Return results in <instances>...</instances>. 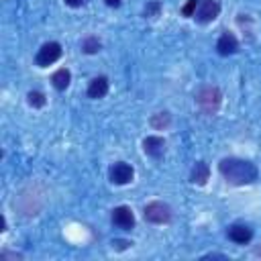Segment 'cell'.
I'll return each mask as SVG.
<instances>
[{
  "instance_id": "1",
  "label": "cell",
  "mask_w": 261,
  "mask_h": 261,
  "mask_svg": "<svg viewBox=\"0 0 261 261\" xmlns=\"http://www.w3.org/2000/svg\"><path fill=\"white\" fill-rule=\"evenodd\" d=\"M218 171L222 173V177L232 184V186H245V184H251L257 179L259 171L257 167L251 163V161H245V159H237V157H228V159H222L218 163Z\"/></svg>"
},
{
  "instance_id": "2",
  "label": "cell",
  "mask_w": 261,
  "mask_h": 261,
  "mask_svg": "<svg viewBox=\"0 0 261 261\" xmlns=\"http://www.w3.org/2000/svg\"><path fill=\"white\" fill-rule=\"evenodd\" d=\"M220 102H222V94L216 86H204L196 92V104L204 114H214L220 108Z\"/></svg>"
},
{
  "instance_id": "3",
  "label": "cell",
  "mask_w": 261,
  "mask_h": 261,
  "mask_svg": "<svg viewBox=\"0 0 261 261\" xmlns=\"http://www.w3.org/2000/svg\"><path fill=\"white\" fill-rule=\"evenodd\" d=\"M143 214H145V220L155 222V224H163L171 218V208L163 202H151V204L145 206Z\"/></svg>"
},
{
  "instance_id": "4",
  "label": "cell",
  "mask_w": 261,
  "mask_h": 261,
  "mask_svg": "<svg viewBox=\"0 0 261 261\" xmlns=\"http://www.w3.org/2000/svg\"><path fill=\"white\" fill-rule=\"evenodd\" d=\"M59 57H61V45L55 43V41H51V43H45V45L37 51L35 61H37L39 67H47V65H51V63H55Z\"/></svg>"
},
{
  "instance_id": "5",
  "label": "cell",
  "mask_w": 261,
  "mask_h": 261,
  "mask_svg": "<svg viewBox=\"0 0 261 261\" xmlns=\"http://www.w3.org/2000/svg\"><path fill=\"white\" fill-rule=\"evenodd\" d=\"M108 175H110V181H112V184H116V186H124V184H128V181L133 179L135 171H133V167H130L128 163L118 161V163H114V165L110 167Z\"/></svg>"
},
{
  "instance_id": "6",
  "label": "cell",
  "mask_w": 261,
  "mask_h": 261,
  "mask_svg": "<svg viewBox=\"0 0 261 261\" xmlns=\"http://www.w3.org/2000/svg\"><path fill=\"white\" fill-rule=\"evenodd\" d=\"M112 222L122 230H130L135 226V214L128 206H118L112 210Z\"/></svg>"
},
{
  "instance_id": "7",
  "label": "cell",
  "mask_w": 261,
  "mask_h": 261,
  "mask_svg": "<svg viewBox=\"0 0 261 261\" xmlns=\"http://www.w3.org/2000/svg\"><path fill=\"white\" fill-rule=\"evenodd\" d=\"M218 12H220V6H218V2L216 0H202V4H200V8L194 12V16H196V20L198 22H210V20H214L216 16H218Z\"/></svg>"
},
{
  "instance_id": "8",
  "label": "cell",
  "mask_w": 261,
  "mask_h": 261,
  "mask_svg": "<svg viewBox=\"0 0 261 261\" xmlns=\"http://www.w3.org/2000/svg\"><path fill=\"white\" fill-rule=\"evenodd\" d=\"M226 234H228V239H230L232 243H237V245H245V243H249V241L253 239V230H251L249 226H245V224H232Z\"/></svg>"
},
{
  "instance_id": "9",
  "label": "cell",
  "mask_w": 261,
  "mask_h": 261,
  "mask_svg": "<svg viewBox=\"0 0 261 261\" xmlns=\"http://www.w3.org/2000/svg\"><path fill=\"white\" fill-rule=\"evenodd\" d=\"M143 149H145L147 155H151V157L157 159V157H161L165 153V141L161 137H147L143 141Z\"/></svg>"
},
{
  "instance_id": "10",
  "label": "cell",
  "mask_w": 261,
  "mask_h": 261,
  "mask_svg": "<svg viewBox=\"0 0 261 261\" xmlns=\"http://www.w3.org/2000/svg\"><path fill=\"white\" fill-rule=\"evenodd\" d=\"M237 49H239V41H237V37L230 35V33H224V35L218 39V43H216V51H218L220 55H232Z\"/></svg>"
},
{
  "instance_id": "11",
  "label": "cell",
  "mask_w": 261,
  "mask_h": 261,
  "mask_svg": "<svg viewBox=\"0 0 261 261\" xmlns=\"http://www.w3.org/2000/svg\"><path fill=\"white\" fill-rule=\"evenodd\" d=\"M106 94H108V80L104 75L94 77L90 82V86H88V96L94 98V100H98V98H104Z\"/></svg>"
},
{
  "instance_id": "12",
  "label": "cell",
  "mask_w": 261,
  "mask_h": 261,
  "mask_svg": "<svg viewBox=\"0 0 261 261\" xmlns=\"http://www.w3.org/2000/svg\"><path fill=\"white\" fill-rule=\"evenodd\" d=\"M208 177H210V167H208V163H204V161H198V163L194 165L192 173H190V179H192V184L204 186V184L208 181Z\"/></svg>"
},
{
  "instance_id": "13",
  "label": "cell",
  "mask_w": 261,
  "mask_h": 261,
  "mask_svg": "<svg viewBox=\"0 0 261 261\" xmlns=\"http://www.w3.org/2000/svg\"><path fill=\"white\" fill-rule=\"evenodd\" d=\"M69 80H71V73H69V69H65V67L57 69V71L53 73V77H51V82H53V86H55L57 90H65V88L69 86Z\"/></svg>"
},
{
  "instance_id": "14",
  "label": "cell",
  "mask_w": 261,
  "mask_h": 261,
  "mask_svg": "<svg viewBox=\"0 0 261 261\" xmlns=\"http://www.w3.org/2000/svg\"><path fill=\"white\" fill-rule=\"evenodd\" d=\"M169 122H171L169 112H157V114H153V116H151V126H153V128L163 130V128H167V126H169Z\"/></svg>"
},
{
  "instance_id": "15",
  "label": "cell",
  "mask_w": 261,
  "mask_h": 261,
  "mask_svg": "<svg viewBox=\"0 0 261 261\" xmlns=\"http://www.w3.org/2000/svg\"><path fill=\"white\" fill-rule=\"evenodd\" d=\"M82 51L84 53H98L100 51V41L96 37H86L82 41Z\"/></svg>"
},
{
  "instance_id": "16",
  "label": "cell",
  "mask_w": 261,
  "mask_h": 261,
  "mask_svg": "<svg viewBox=\"0 0 261 261\" xmlns=\"http://www.w3.org/2000/svg\"><path fill=\"white\" fill-rule=\"evenodd\" d=\"M29 104L31 106H35V108H41V106H45V96L41 94V92H29Z\"/></svg>"
},
{
  "instance_id": "17",
  "label": "cell",
  "mask_w": 261,
  "mask_h": 261,
  "mask_svg": "<svg viewBox=\"0 0 261 261\" xmlns=\"http://www.w3.org/2000/svg\"><path fill=\"white\" fill-rule=\"evenodd\" d=\"M161 10V4L157 0H151L147 6H145V16H157Z\"/></svg>"
},
{
  "instance_id": "18",
  "label": "cell",
  "mask_w": 261,
  "mask_h": 261,
  "mask_svg": "<svg viewBox=\"0 0 261 261\" xmlns=\"http://www.w3.org/2000/svg\"><path fill=\"white\" fill-rule=\"evenodd\" d=\"M198 4H200V0H188V4L181 8V14H184V16H194Z\"/></svg>"
},
{
  "instance_id": "19",
  "label": "cell",
  "mask_w": 261,
  "mask_h": 261,
  "mask_svg": "<svg viewBox=\"0 0 261 261\" xmlns=\"http://www.w3.org/2000/svg\"><path fill=\"white\" fill-rule=\"evenodd\" d=\"M128 245H130L128 241H112V247H114V249H118V251H122V249H126Z\"/></svg>"
},
{
  "instance_id": "20",
  "label": "cell",
  "mask_w": 261,
  "mask_h": 261,
  "mask_svg": "<svg viewBox=\"0 0 261 261\" xmlns=\"http://www.w3.org/2000/svg\"><path fill=\"white\" fill-rule=\"evenodd\" d=\"M0 259H2V261H4V259H20V255H18V253H6V251H4V253H0Z\"/></svg>"
},
{
  "instance_id": "21",
  "label": "cell",
  "mask_w": 261,
  "mask_h": 261,
  "mask_svg": "<svg viewBox=\"0 0 261 261\" xmlns=\"http://www.w3.org/2000/svg\"><path fill=\"white\" fill-rule=\"evenodd\" d=\"M65 4H67V6H71V8H77V6H82V4H84V0H65Z\"/></svg>"
},
{
  "instance_id": "22",
  "label": "cell",
  "mask_w": 261,
  "mask_h": 261,
  "mask_svg": "<svg viewBox=\"0 0 261 261\" xmlns=\"http://www.w3.org/2000/svg\"><path fill=\"white\" fill-rule=\"evenodd\" d=\"M104 2H106L108 6H112V8H116V6H120V2H122V0H104Z\"/></svg>"
}]
</instances>
